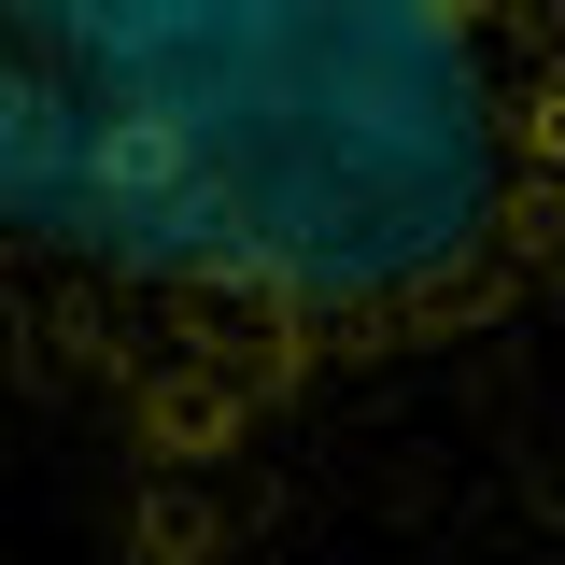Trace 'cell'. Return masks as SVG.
Listing matches in <instances>:
<instances>
[{"instance_id":"cell-1","label":"cell","mask_w":565,"mask_h":565,"mask_svg":"<svg viewBox=\"0 0 565 565\" xmlns=\"http://www.w3.org/2000/svg\"><path fill=\"white\" fill-rule=\"evenodd\" d=\"M552 170L523 0H14L29 282L226 396L481 326Z\"/></svg>"}]
</instances>
